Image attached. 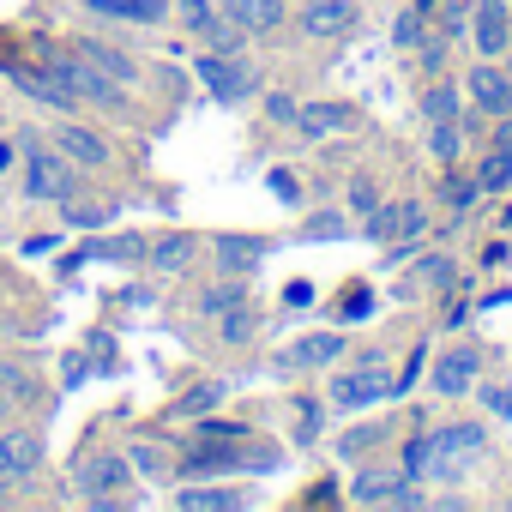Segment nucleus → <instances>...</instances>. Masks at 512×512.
<instances>
[{
	"label": "nucleus",
	"mask_w": 512,
	"mask_h": 512,
	"mask_svg": "<svg viewBox=\"0 0 512 512\" xmlns=\"http://www.w3.org/2000/svg\"><path fill=\"white\" fill-rule=\"evenodd\" d=\"M85 7L115 25H163L169 19V0H85Z\"/></svg>",
	"instance_id": "obj_19"
},
{
	"label": "nucleus",
	"mask_w": 512,
	"mask_h": 512,
	"mask_svg": "<svg viewBox=\"0 0 512 512\" xmlns=\"http://www.w3.org/2000/svg\"><path fill=\"white\" fill-rule=\"evenodd\" d=\"M464 103H470L482 121L512 115V73H506L500 61H476V67L464 73Z\"/></svg>",
	"instance_id": "obj_5"
},
{
	"label": "nucleus",
	"mask_w": 512,
	"mask_h": 512,
	"mask_svg": "<svg viewBox=\"0 0 512 512\" xmlns=\"http://www.w3.org/2000/svg\"><path fill=\"white\" fill-rule=\"evenodd\" d=\"M73 49H79V55H85L97 73H109L121 91H133V85H139V61H133L127 49H115V43H97V37H85V43H73Z\"/></svg>",
	"instance_id": "obj_15"
},
{
	"label": "nucleus",
	"mask_w": 512,
	"mask_h": 512,
	"mask_svg": "<svg viewBox=\"0 0 512 512\" xmlns=\"http://www.w3.org/2000/svg\"><path fill=\"white\" fill-rule=\"evenodd\" d=\"M356 25V0H308L302 7V31L314 37V43H332V37H344Z\"/></svg>",
	"instance_id": "obj_11"
},
{
	"label": "nucleus",
	"mask_w": 512,
	"mask_h": 512,
	"mask_svg": "<svg viewBox=\"0 0 512 512\" xmlns=\"http://www.w3.org/2000/svg\"><path fill=\"white\" fill-rule=\"evenodd\" d=\"M332 410H368V404H380V398H392V380H386V362L380 356H362L350 374H338L332 380Z\"/></svg>",
	"instance_id": "obj_4"
},
{
	"label": "nucleus",
	"mask_w": 512,
	"mask_h": 512,
	"mask_svg": "<svg viewBox=\"0 0 512 512\" xmlns=\"http://www.w3.org/2000/svg\"><path fill=\"white\" fill-rule=\"evenodd\" d=\"M416 49H422V55H416V61H422V73H428V79H440V67H446V37L434 31V37H422Z\"/></svg>",
	"instance_id": "obj_40"
},
{
	"label": "nucleus",
	"mask_w": 512,
	"mask_h": 512,
	"mask_svg": "<svg viewBox=\"0 0 512 512\" xmlns=\"http://www.w3.org/2000/svg\"><path fill=\"white\" fill-rule=\"evenodd\" d=\"M25 199H79V163L61 151V145H37L25 139Z\"/></svg>",
	"instance_id": "obj_2"
},
{
	"label": "nucleus",
	"mask_w": 512,
	"mask_h": 512,
	"mask_svg": "<svg viewBox=\"0 0 512 512\" xmlns=\"http://www.w3.org/2000/svg\"><path fill=\"white\" fill-rule=\"evenodd\" d=\"M193 79L217 97V103H241L253 97V73L241 55H193Z\"/></svg>",
	"instance_id": "obj_8"
},
{
	"label": "nucleus",
	"mask_w": 512,
	"mask_h": 512,
	"mask_svg": "<svg viewBox=\"0 0 512 512\" xmlns=\"http://www.w3.org/2000/svg\"><path fill=\"white\" fill-rule=\"evenodd\" d=\"M217 7H223V19H235L247 37H266V31L284 25V0H217Z\"/></svg>",
	"instance_id": "obj_17"
},
{
	"label": "nucleus",
	"mask_w": 512,
	"mask_h": 512,
	"mask_svg": "<svg viewBox=\"0 0 512 512\" xmlns=\"http://www.w3.org/2000/svg\"><path fill=\"white\" fill-rule=\"evenodd\" d=\"M410 7H416L422 19H434V13H440V0H410Z\"/></svg>",
	"instance_id": "obj_45"
},
{
	"label": "nucleus",
	"mask_w": 512,
	"mask_h": 512,
	"mask_svg": "<svg viewBox=\"0 0 512 512\" xmlns=\"http://www.w3.org/2000/svg\"><path fill=\"white\" fill-rule=\"evenodd\" d=\"M470 31V0H440V37H464Z\"/></svg>",
	"instance_id": "obj_35"
},
{
	"label": "nucleus",
	"mask_w": 512,
	"mask_h": 512,
	"mask_svg": "<svg viewBox=\"0 0 512 512\" xmlns=\"http://www.w3.org/2000/svg\"><path fill=\"white\" fill-rule=\"evenodd\" d=\"M193 247H199L193 235H157V241L145 247V260H151L157 272H187V266H193Z\"/></svg>",
	"instance_id": "obj_22"
},
{
	"label": "nucleus",
	"mask_w": 512,
	"mask_h": 512,
	"mask_svg": "<svg viewBox=\"0 0 512 512\" xmlns=\"http://www.w3.org/2000/svg\"><path fill=\"white\" fill-rule=\"evenodd\" d=\"M374 440H380V428H350V434L338 440V458H356V452H368Z\"/></svg>",
	"instance_id": "obj_43"
},
{
	"label": "nucleus",
	"mask_w": 512,
	"mask_h": 512,
	"mask_svg": "<svg viewBox=\"0 0 512 512\" xmlns=\"http://www.w3.org/2000/svg\"><path fill=\"white\" fill-rule=\"evenodd\" d=\"M374 205H380V187H374L368 175H356V181H350V211H356V217H368Z\"/></svg>",
	"instance_id": "obj_41"
},
{
	"label": "nucleus",
	"mask_w": 512,
	"mask_h": 512,
	"mask_svg": "<svg viewBox=\"0 0 512 512\" xmlns=\"http://www.w3.org/2000/svg\"><path fill=\"white\" fill-rule=\"evenodd\" d=\"M476 398H482V410H488V416L512 422V386H482V380H476Z\"/></svg>",
	"instance_id": "obj_39"
},
{
	"label": "nucleus",
	"mask_w": 512,
	"mask_h": 512,
	"mask_svg": "<svg viewBox=\"0 0 512 512\" xmlns=\"http://www.w3.org/2000/svg\"><path fill=\"white\" fill-rule=\"evenodd\" d=\"M43 470V434L37 428H0V488L31 482Z\"/></svg>",
	"instance_id": "obj_10"
},
{
	"label": "nucleus",
	"mask_w": 512,
	"mask_h": 512,
	"mask_svg": "<svg viewBox=\"0 0 512 512\" xmlns=\"http://www.w3.org/2000/svg\"><path fill=\"white\" fill-rule=\"evenodd\" d=\"M398 470H404L410 482H428V470H434V440H428V434H410V440H404Z\"/></svg>",
	"instance_id": "obj_27"
},
{
	"label": "nucleus",
	"mask_w": 512,
	"mask_h": 512,
	"mask_svg": "<svg viewBox=\"0 0 512 512\" xmlns=\"http://www.w3.org/2000/svg\"><path fill=\"white\" fill-rule=\"evenodd\" d=\"M506 181H512V151L506 145H488V157L476 163V193L488 199V193H506Z\"/></svg>",
	"instance_id": "obj_25"
},
{
	"label": "nucleus",
	"mask_w": 512,
	"mask_h": 512,
	"mask_svg": "<svg viewBox=\"0 0 512 512\" xmlns=\"http://www.w3.org/2000/svg\"><path fill=\"white\" fill-rule=\"evenodd\" d=\"M338 235H350V217H344V211H320V217H308V229H302V241H338Z\"/></svg>",
	"instance_id": "obj_32"
},
{
	"label": "nucleus",
	"mask_w": 512,
	"mask_h": 512,
	"mask_svg": "<svg viewBox=\"0 0 512 512\" xmlns=\"http://www.w3.org/2000/svg\"><path fill=\"white\" fill-rule=\"evenodd\" d=\"M272 193H278L284 205H302V181H296L290 169H272Z\"/></svg>",
	"instance_id": "obj_44"
},
{
	"label": "nucleus",
	"mask_w": 512,
	"mask_h": 512,
	"mask_svg": "<svg viewBox=\"0 0 512 512\" xmlns=\"http://www.w3.org/2000/svg\"><path fill=\"white\" fill-rule=\"evenodd\" d=\"M302 308H314V284H308V278L284 284V314H302Z\"/></svg>",
	"instance_id": "obj_42"
},
{
	"label": "nucleus",
	"mask_w": 512,
	"mask_h": 512,
	"mask_svg": "<svg viewBox=\"0 0 512 512\" xmlns=\"http://www.w3.org/2000/svg\"><path fill=\"white\" fill-rule=\"evenodd\" d=\"M175 13H181V25H187L193 37H205V31H211V19H217L211 0H175Z\"/></svg>",
	"instance_id": "obj_34"
},
{
	"label": "nucleus",
	"mask_w": 512,
	"mask_h": 512,
	"mask_svg": "<svg viewBox=\"0 0 512 512\" xmlns=\"http://www.w3.org/2000/svg\"><path fill=\"white\" fill-rule=\"evenodd\" d=\"M482 193H476V175H446V187H440V205L446 211H470Z\"/></svg>",
	"instance_id": "obj_30"
},
{
	"label": "nucleus",
	"mask_w": 512,
	"mask_h": 512,
	"mask_svg": "<svg viewBox=\"0 0 512 512\" xmlns=\"http://www.w3.org/2000/svg\"><path fill=\"white\" fill-rule=\"evenodd\" d=\"M217 404H223V380H205V386H193V392L181 398V416H193V422H199V416H211Z\"/></svg>",
	"instance_id": "obj_31"
},
{
	"label": "nucleus",
	"mask_w": 512,
	"mask_h": 512,
	"mask_svg": "<svg viewBox=\"0 0 512 512\" xmlns=\"http://www.w3.org/2000/svg\"><path fill=\"white\" fill-rule=\"evenodd\" d=\"M296 115H302V103H296L290 91H266V121H278V127H296Z\"/></svg>",
	"instance_id": "obj_38"
},
{
	"label": "nucleus",
	"mask_w": 512,
	"mask_h": 512,
	"mask_svg": "<svg viewBox=\"0 0 512 512\" xmlns=\"http://www.w3.org/2000/svg\"><path fill=\"white\" fill-rule=\"evenodd\" d=\"M43 73L73 97V103H103V109H115V103H127V91L109 79V73H97L73 43L67 49H43Z\"/></svg>",
	"instance_id": "obj_1"
},
{
	"label": "nucleus",
	"mask_w": 512,
	"mask_h": 512,
	"mask_svg": "<svg viewBox=\"0 0 512 512\" xmlns=\"http://www.w3.org/2000/svg\"><path fill=\"white\" fill-rule=\"evenodd\" d=\"M0 73H7V85H19L31 103H43V109H73V97L43 73V67H25V61H7V67H0Z\"/></svg>",
	"instance_id": "obj_14"
},
{
	"label": "nucleus",
	"mask_w": 512,
	"mask_h": 512,
	"mask_svg": "<svg viewBox=\"0 0 512 512\" xmlns=\"http://www.w3.org/2000/svg\"><path fill=\"white\" fill-rule=\"evenodd\" d=\"M476 380H482V350L476 344H452V350L434 356V374H428L434 398H464V392H476Z\"/></svg>",
	"instance_id": "obj_9"
},
{
	"label": "nucleus",
	"mask_w": 512,
	"mask_h": 512,
	"mask_svg": "<svg viewBox=\"0 0 512 512\" xmlns=\"http://www.w3.org/2000/svg\"><path fill=\"white\" fill-rule=\"evenodd\" d=\"M211 253H217V266L235 272V278H253V272L266 266V241L260 235H217Z\"/></svg>",
	"instance_id": "obj_13"
},
{
	"label": "nucleus",
	"mask_w": 512,
	"mask_h": 512,
	"mask_svg": "<svg viewBox=\"0 0 512 512\" xmlns=\"http://www.w3.org/2000/svg\"><path fill=\"white\" fill-rule=\"evenodd\" d=\"M127 464H133V476H145V482H169V452L151 446V440H139V446L127 452Z\"/></svg>",
	"instance_id": "obj_28"
},
{
	"label": "nucleus",
	"mask_w": 512,
	"mask_h": 512,
	"mask_svg": "<svg viewBox=\"0 0 512 512\" xmlns=\"http://www.w3.org/2000/svg\"><path fill=\"white\" fill-rule=\"evenodd\" d=\"M350 127V109L344 103H302V115H296V133L308 139V145H326L332 133H344Z\"/></svg>",
	"instance_id": "obj_20"
},
{
	"label": "nucleus",
	"mask_w": 512,
	"mask_h": 512,
	"mask_svg": "<svg viewBox=\"0 0 512 512\" xmlns=\"http://www.w3.org/2000/svg\"><path fill=\"white\" fill-rule=\"evenodd\" d=\"M55 145H61L79 169H103V163H109V139L91 133V127H79V121H61V127H55Z\"/></svg>",
	"instance_id": "obj_16"
},
{
	"label": "nucleus",
	"mask_w": 512,
	"mask_h": 512,
	"mask_svg": "<svg viewBox=\"0 0 512 512\" xmlns=\"http://www.w3.org/2000/svg\"><path fill=\"white\" fill-rule=\"evenodd\" d=\"M0 422H7V392H0Z\"/></svg>",
	"instance_id": "obj_47"
},
{
	"label": "nucleus",
	"mask_w": 512,
	"mask_h": 512,
	"mask_svg": "<svg viewBox=\"0 0 512 512\" xmlns=\"http://www.w3.org/2000/svg\"><path fill=\"white\" fill-rule=\"evenodd\" d=\"M296 446H314L320 440V404L314 398H296V434H290Z\"/></svg>",
	"instance_id": "obj_33"
},
{
	"label": "nucleus",
	"mask_w": 512,
	"mask_h": 512,
	"mask_svg": "<svg viewBox=\"0 0 512 512\" xmlns=\"http://www.w3.org/2000/svg\"><path fill=\"white\" fill-rule=\"evenodd\" d=\"M428 440H434V452H440V458L464 464V458H476V452L488 446V428H482V422H446V428H434Z\"/></svg>",
	"instance_id": "obj_18"
},
{
	"label": "nucleus",
	"mask_w": 512,
	"mask_h": 512,
	"mask_svg": "<svg viewBox=\"0 0 512 512\" xmlns=\"http://www.w3.org/2000/svg\"><path fill=\"white\" fill-rule=\"evenodd\" d=\"M253 332H260V314H253L247 302H241V308H229V314L217 320V338H223V344H247Z\"/></svg>",
	"instance_id": "obj_29"
},
{
	"label": "nucleus",
	"mask_w": 512,
	"mask_h": 512,
	"mask_svg": "<svg viewBox=\"0 0 512 512\" xmlns=\"http://www.w3.org/2000/svg\"><path fill=\"white\" fill-rule=\"evenodd\" d=\"M7 163H13V145H0V175H7Z\"/></svg>",
	"instance_id": "obj_46"
},
{
	"label": "nucleus",
	"mask_w": 512,
	"mask_h": 512,
	"mask_svg": "<svg viewBox=\"0 0 512 512\" xmlns=\"http://www.w3.org/2000/svg\"><path fill=\"white\" fill-rule=\"evenodd\" d=\"M422 25H428V19H422V13H416V7H410V13H398V25H392V43H398V49H416V43H422V37H428V31H422Z\"/></svg>",
	"instance_id": "obj_37"
},
{
	"label": "nucleus",
	"mask_w": 512,
	"mask_h": 512,
	"mask_svg": "<svg viewBox=\"0 0 512 512\" xmlns=\"http://www.w3.org/2000/svg\"><path fill=\"white\" fill-rule=\"evenodd\" d=\"M422 284H434V290H452V284H458V266L446 260V253H428V260H422Z\"/></svg>",
	"instance_id": "obj_36"
},
{
	"label": "nucleus",
	"mask_w": 512,
	"mask_h": 512,
	"mask_svg": "<svg viewBox=\"0 0 512 512\" xmlns=\"http://www.w3.org/2000/svg\"><path fill=\"white\" fill-rule=\"evenodd\" d=\"M344 344L350 338H338V332H308V338H296L284 356H278V368L290 374V368H332L338 356H344Z\"/></svg>",
	"instance_id": "obj_12"
},
{
	"label": "nucleus",
	"mask_w": 512,
	"mask_h": 512,
	"mask_svg": "<svg viewBox=\"0 0 512 512\" xmlns=\"http://www.w3.org/2000/svg\"><path fill=\"white\" fill-rule=\"evenodd\" d=\"M506 73H512V67H506Z\"/></svg>",
	"instance_id": "obj_49"
},
{
	"label": "nucleus",
	"mask_w": 512,
	"mask_h": 512,
	"mask_svg": "<svg viewBox=\"0 0 512 512\" xmlns=\"http://www.w3.org/2000/svg\"><path fill=\"white\" fill-rule=\"evenodd\" d=\"M350 506H404L410 512V506H428V500L404 470H362L350 482Z\"/></svg>",
	"instance_id": "obj_6"
},
{
	"label": "nucleus",
	"mask_w": 512,
	"mask_h": 512,
	"mask_svg": "<svg viewBox=\"0 0 512 512\" xmlns=\"http://www.w3.org/2000/svg\"><path fill=\"white\" fill-rule=\"evenodd\" d=\"M422 115H428V121H458V115H464V85H440V79H428V91H422Z\"/></svg>",
	"instance_id": "obj_24"
},
{
	"label": "nucleus",
	"mask_w": 512,
	"mask_h": 512,
	"mask_svg": "<svg viewBox=\"0 0 512 512\" xmlns=\"http://www.w3.org/2000/svg\"><path fill=\"white\" fill-rule=\"evenodd\" d=\"M127 482H133L127 452H97L79 464V500L85 506H127V494H121Z\"/></svg>",
	"instance_id": "obj_3"
},
{
	"label": "nucleus",
	"mask_w": 512,
	"mask_h": 512,
	"mask_svg": "<svg viewBox=\"0 0 512 512\" xmlns=\"http://www.w3.org/2000/svg\"><path fill=\"white\" fill-rule=\"evenodd\" d=\"M464 133H470L464 115H458V121H428V157H434V163H458V157H464Z\"/></svg>",
	"instance_id": "obj_23"
},
{
	"label": "nucleus",
	"mask_w": 512,
	"mask_h": 512,
	"mask_svg": "<svg viewBox=\"0 0 512 512\" xmlns=\"http://www.w3.org/2000/svg\"><path fill=\"white\" fill-rule=\"evenodd\" d=\"M506 506H512V494H506Z\"/></svg>",
	"instance_id": "obj_48"
},
{
	"label": "nucleus",
	"mask_w": 512,
	"mask_h": 512,
	"mask_svg": "<svg viewBox=\"0 0 512 512\" xmlns=\"http://www.w3.org/2000/svg\"><path fill=\"white\" fill-rule=\"evenodd\" d=\"M470 43H476V61H506V49H512L506 0H470Z\"/></svg>",
	"instance_id": "obj_7"
},
{
	"label": "nucleus",
	"mask_w": 512,
	"mask_h": 512,
	"mask_svg": "<svg viewBox=\"0 0 512 512\" xmlns=\"http://www.w3.org/2000/svg\"><path fill=\"white\" fill-rule=\"evenodd\" d=\"M175 500H181V506H205V512H235V506H247L241 488H181Z\"/></svg>",
	"instance_id": "obj_26"
},
{
	"label": "nucleus",
	"mask_w": 512,
	"mask_h": 512,
	"mask_svg": "<svg viewBox=\"0 0 512 512\" xmlns=\"http://www.w3.org/2000/svg\"><path fill=\"white\" fill-rule=\"evenodd\" d=\"M241 302H247V278L223 272V278H217L211 290H199V302H193V308H199L205 320H223V314H229V308H241Z\"/></svg>",
	"instance_id": "obj_21"
}]
</instances>
